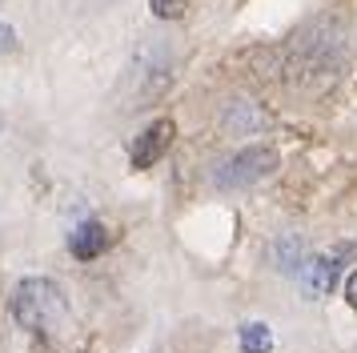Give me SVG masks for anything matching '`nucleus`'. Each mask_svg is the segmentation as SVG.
<instances>
[{"instance_id": "1", "label": "nucleus", "mask_w": 357, "mask_h": 353, "mask_svg": "<svg viewBox=\"0 0 357 353\" xmlns=\"http://www.w3.org/2000/svg\"><path fill=\"white\" fill-rule=\"evenodd\" d=\"M349 57V32L341 16H317L305 29L293 32L281 52V77L301 93H325L341 77V64Z\"/></svg>"}, {"instance_id": "2", "label": "nucleus", "mask_w": 357, "mask_h": 353, "mask_svg": "<svg viewBox=\"0 0 357 353\" xmlns=\"http://www.w3.org/2000/svg\"><path fill=\"white\" fill-rule=\"evenodd\" d=\"M13 321L24 333L49 337L68 321V297L52 277H24L13 289Z\"/></svg>"}, {"instance_id": "3", "label": "nucleus", "mask_w": 357, "mask_h": 353, "mask_svg": "<svg viewBox=\"0 0 357 353\" xmlns=\"http://www.w3.org/2000/svg\"><path fill=\"white\" fill-rule=\"evenodd\" d=\"M173 68H177V57H173V48L165 45V40H149L132 52L129 68H125V105L129 109H141L149 105L153 96H161L169 89V80H173Z\"/></svg>"}, {"instance_id": "4", "label": "nucleus", "mask_w": 357, "mask_h": 353, "mask_svg": "<svg viewBox=\"0 0 357 353\" xmlns=\"http://www.w3.org/2000/svg\"><path fill=\"white\" fill-rule=\"evenodd\" d=\"M277 169V153L269 144H249L241 153H233L225 165L213 169V185L217 189H249Z\"/></svg>"}, {"instance_id": "5", "label": "nucleus", "mask_w": 357, "mask_h": 353, "mask_svg": "<svg viewBox=\"0 0 357 353\" xmlns=\"http://www.w3.org/2000/svg\"><path fill=\"white\" fill-rule=\"evenodd\" d=\"M173 137H177V125L169 121V117H161V121H153V125H145L137 137H132L129 144V160L137 165V169H149V165H157V160L169 153V144H173Z\"/></svg>"}, {"instance_id": "6", "label": "nucleus", "mask_w": 357, "mask_h": 353, "mask_svg": "<svg viewBox=\"0 0 357 353\" xmlns=\"http://www.w3.org/2000/svg\"><path fill=\"white\" fill-rule=\"evenodd\" d=\"M337 273H341V257H337V253L309 257L305 269L297 273V281H301V293H305L309 301H321L325 293H333V285H337Z\"/></svg>"}, {"instance_id": "7", "label": "nucleus", "mask_w": 357, "mask_h": 353, "mask_svg": "<svg viewBox=\"0 0 357 353\" xmlns=\"http://www.w3.org/2000/svg\"><path fill=\"white\" fill-rule=\"evenodd\" d=\"M109 249V229L100 221H81L73 233H68V253L77 261H93Z\"/></svg>"}, {"instance_id": "8", "label": "nucleus", "mask_w": 357, "mask_h": 353, "mask_svg": "<svg viewBox=\"0 0 357 353\" xmlns=\"http://www.w3.org/2000/svg\"><path fill=\"white\" fill-rule=\"evenodd\" d=\"M269 257H273V265H277L281 273H301V269H305V261H309L305 241L297 237V233H285V237H277V241H273V249H269Z\"/></svg>"}, {"instance_id": "9", "label": "nucleus", "mask_w": 357, "mask_h": 353, "mask_svg": "<svg viewBox=\"0 0 357 353\" xmlns=\"http://www.w3.org/2000/svg\"><path fill=\"white\" fill-rule=\"evenodd\" d=\"M269 125V117L253 105V100H233L225 109V128L229 133H257V128Z\"/></svg>"}, {"instance_id": "10", "label": "nucleus", "mask_w": 357, "mask_h": 353, "mask_svg": "<svg viewBox=\"0 0 357 353\" xmlns=\"http://www.w3.org/2000/svg\"><path fill=\"white\" fill-rule=\"evenodd\" d=\"M237 341H241L245 353H269V350H273V333H269V325H265V321H249V325H241Z\"/></svg>"}, {"instance_id": "11", "label": "nucleus", "mask_w": 357, "mask_h": 353, "mask_svg": "<svg viewBox=\"0 0 357 353\" xmlns=\"http://www.w3.org/2000/svg\"><path fill=\"white\" fill-rule=\"evenodd\" d=\"M149 8H153V16H161V20H177V16H185L189 0H149Z\"/></svg>"}, {"instance_id": "12", "label": "nucleus", "mask_w": 357, "mask_h": 353, "mask_svg": "<svg viewBox=\"0 0 357 353\" xmlns=\"http://www.w3.org/2000/svg\"><path fill=\"white\" fill-rule=\"evenodd\" d=\"M13 48H17V32H13V24L0 20V52H13Z\"/></svg>"}, {"instance_id": "13", "label": "nucleus", "mask_w": 357, "mask_h": 353, "mask_svg": "<svg viewBox=\"0 0 357 353\" xmlns=\"http://www.w3.org/2000/svg\"><path fill=\"white\" fill-rule=\"evenodd\" d=\"M345 301H349V305L357 309V273L349 277V281H345Z\"/></svg>"}, {"instance_id": "14", "label": "nucleus", "mask_w": 357, "mask_h": 353, "mask_svg": "<svg viewBox=\"0 0 357 353\" xmlns=\"http://www.w3.org/2000/svg\"><path fill=\"white\" fill-rule=\"evenodd\" d=\"M89 4H105V0H89Z\"/></svg>"}]
</instances>
